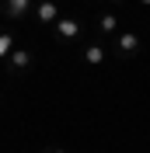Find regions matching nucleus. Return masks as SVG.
Returning <instances> with one entry per match:
<instances>
[{
	"label": "nucleus",
	"instance_id": "nucleus-1",
	"mask_svg": "<svg viewBox=\"0 0 150 153\" xmlns=\"http://www.w3.org/2000/svg\"><path fill=\"white\" fill-rule=\"evenodd\" d=\"M115 49L119 52H136L140 49V38L133 35V31H122V35H115Z\"/></svg>",
	"mask_w": 150,
	"mask_h": 153
},
{
	"label": "nucleus",
	"instance_id": "nucleus-2",
	"mask_svg": "<svg viewBox=\"0 0 150 153\" xmlns=\"http://www.w3.org/2000/svg\"><path fill=\"white\" fill-rule=\"evenodd\" d=\"M56 31H59V38H77L80 25H77L74 18H59V21H56Z\"/></svg>",
	"mask_w": 150,
	"mask_h": 153
},
{
	"label": "nucleus",
	"instance_id": "nucleus-3",
	"mask_svg": "<svg viewBox=\"0 0 150 153\" xmlns=\"http://www.w3.org/2000/svg\"><path fill=\"white\" fill-rule=\"evenodd\" d=\"M4 14H10V18H21V14H25V10L32 7V0H4Z\"/></svg>",
	"mask_w": 150,
	"mask_h": 153
},
{
	"label": "nucleus",
	"instance_id": "nucleus-4",
	"mask_svg": "<svg viewBox=\"0 0 150 153\" xmlns=\"http://www.w3.org/2000/svg\"><path fill=\"white\" fill-rule=\"evenodd\" d=\"M38 18L42 21H59V7L52 0H42V4H38Z\"/></svg>",
	"mask_w": 150,
	"mask_h": 153
},
{
	"label": "nucleus",
	"instance_id": "nucleus-5",
	"mask_svg": "<svg viewBox=\"0 0 150 153\" xmlns=\"http://www.w3.org/2000/svg\"><path fill=\"white\" fill-rule=\"evenodd\" d=\"M10 66L14 70H28V63H32V56L28 52H25V49H14V52H10V59H7Z\"/></svg>",
	"mask_w": 150,
	"mask_h": 153
},
{
	"label": "nucleus",
	"instance_id": "nucleus-6",
	"mask_svg": "<svg viewBox=\"0 0 150 153\" xmlns=\"http://www.w3.org/2000/svg\"><path fill=\"white\" fill-rule=\"evenodd\" d=\"M84 59H87V63H94V66H98V63H101V59H105V49H101V45H87Z\"/></svg>",
	"mask_w": 150,
	"mask_h": 153
},
{
	"label": "nucleus",
	"instance_id": "nucleus-7",
	"mask_svg": "<svg viewBox=\"0 0 150 153\" xmlns=\"http://www.w3.org/2000/svg\"><path fill=\"white\" fill-rule=\"evenodd\" d=\"M10 52H14V38L0 35V59H10Z\"/></svg>",
	"mask_w": 150,
	"mask_h": 153
},
{
	"label": "nucleus",
	"instance_id": "nucleus-8",
	"mask_svg": "<svg viewBox=\"0 0 150 153\" xmlns=\"http://www.w3.org/2000/svg\"><path fill=\"white\" fill-rule=\"evenodd\" d=\"M101 31H105V35L115 31V14H105V18H101Z\"/></svg>",
	"mask_w": 150,
	"mask_h": 153
},
{
	"label": "nucleus",
	"instance_id": "nucleus-9",
	"mask_svg": "<svg viewBox=\"0 0 150 153\" xmlns=\"http://www.w3.org/2000/svg\"><path fill=\"white\" fill-rule=\"evenodd\" d=\"M49 153H66V150H49Z\"/></svg>",
	"mask_w": 150,
	"mask_h": 153
},
{
	"label": "nucleus",
	"instance_id": "nucleus-10",
	"mask_svg": "<svg viewBox=\"0 0 150 153\" xmlns=\"http://www.w3.org/2000/svg\"><path fill=\"white\" fill-rule=\"evenodd\" d=\"M143 4H150V0H143Z\"/></svg>",
	"mask_w": 150,
	"mask_h": 153
}]
</instances>
